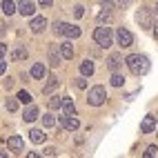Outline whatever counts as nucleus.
Here are the masks:
<instances>
[{
  "label": "nucleus",
  "instance_id": "nucleus-1",
  "mask_svg": "<svg viewBox=\"0 0 158 158\" xmlns=\"http://www.w3.org/2000/svg\"><path fill=\"white\" fill-rule=\"evenodd\" d=\"M125 65H127V69L134 76H145L149 71V58L143 56V54H131V56L125 58Z\"/></svg>",
  "mask_w": 158,
  "mask_h": 158
},
{
  "label": "nucleus",
  "instance_id": "nucleus-2",
  "mask_svg": "<svg viewBox=\"0 0 158 158\" xmlns=\"http://www.w3.org/2000/svg\"><path fill=\"white\" fill-rule=\"evenodd\" d=\"M105 100H107V89H105L102 85H96V87L89 89L87 102L91 105V107H100V105H105Z\"/></svg>",
  "mask_w": 158,
  "mask_h": 158
},
{
  "label": "nucleus",
  "instance_id": "nucleus-3",
  "mask_svg": "<svg viewBox=\"0 0 158 158\" xmlns=\"http://www.w3.org/2000/svg\"><path fill=\"white\" fill-rule=\"evenodd\" d=\"M94 40H96V45H100L102 49L111 47V29L109 27H96L94 29Z\"/></svg>",
  "mask_w": 158,
  "mask_h": 158
},
{
  "label": "nucleus",
  "instance_id": "nucleus-4",
  "mask_svg": "<svg viewBox=\"0 0 158 158\" xmlns=\"http://www.w3.org/2000/svg\"><path fill=\"white\" fill-rule=\"evenodd\" d=\"M116 38H118V45L125 49V47H131L134 45V36H131V31H127V29H118L116 31Z\"/></svg>",
  "mask_w": 158,
  "mask_h": 158
},
{
  "label": "nucleus",
  "instance_id": "nucleus-5",
  "mask_svg": "<svg viewBox=\"0 0 158 158\" xmlns=\"http://www.w3.org/2000/svg\"><path fill=\"white\" fill-rule=\"evenodd\" d=\"M136 23L140 25V29H152L154 27L152 25V16H149L147 9H138V11H136Z\"/></svg>",
  "mask_w": 158,
  "mask_h": 158
},
{
  "label": "nucleus",
  "instance_id": "nucleus-6",
  "mask_svg": "<svg viewBox=\"0 0 158 158\" xmlns=\"http://www.w3.org/2000/svg\"><path fill=\"white\" fill-rule=\"evenodd\" d=\"M60 125H62V129H69V131H76V129L80 127L78 118H76V116H69V114L60 116Z\"/></svg>",
  "mask_w": 158,
  "mask_h": 158
},
{
  "label": "nucleus",
  "instance_id": "nucleus-7",
  "mask_svg": "<svg viewBox=\"0 0 158 158\" xmlns=\"http://www.w3.org/2000/svg\"><path fill=\"white\" fill-rule=\"evenodd\" d=\"M45 27H47V18H43V16L31 18V23H29L31 34H40V31H45Z\"/></svg>",
  "mask_w": 158,
  "mask_h": 158
},
{
  "label": "nucleus",
  "instance_id": "nucleus-8",
  "mask_svg": "<svg viewBox=\"0 0 158 158\" xmlns=\"http://www.w3.org/2000/svg\"><path fill=\"white\" fill-rule=\"evenodd\" d=\"M156 129V116H145V118H143V123H140V131L143 134H152Z\"/></svg>",
  "mask_w": 158,
  "mask_h": 158
},
{
  "label": "nucleus",
  "instance_id": "nucleus-9",
  "mask_svg": "<svg viewBox=\"0 0 158 158\" xmlns=\"http://www.w3.org/2000/svg\"><path fill=\"white\" fill-rule=\"evenodd\" d=\"M18 11L23 14V16H34L36 5L31 2V0H18Z\"/></svg>",
  "mask_w": 158,
  "mask_h": 158
},
{
  "label": "nucleus",
  "instance_id": "nucleus-10",
  "mask_svg": "<svg viewBox=\"0 0 158 158\" xmlns=\"http://www.w3.org/2000/svg\"><path fill=\"white\" fill-rule=\"evenodd\" d=\"M7 145H9V152H14V154H20L25 149V143H23L20 136H11V138L7 140Z\"/></svg>",
  "mask_w": 158,
  "mask_h": 158
},
{
  "label": "nucleus",
  "instance_id": "nucleus-11",
  "mask_svg": "<svg viewBox=\"0 0 158 158\" xmlns=\"http://www.w3.org/2000/svg\"><path fill=\"white\" fill-rule=\"evenodd\" d=\"M29 140L34 143V145H40V143L47 140V134H45L43 129H31V131H29Z\"/></svg>",
  "mask_w": 158,
  "mask_h": 158
},
{
  "label": "nucleus",
  "instance_id": "nucleus-12",
  "mask_svg": "<svg viewBox=\"0 0 158 158\" xmlns=\"http://www.w3.org/2000/svg\"><path fill=\"white\" fill-rule=\"evenodd\" d=\"M120 65H123V56H120V54H111V56L107 58V67H109L111 71H116Z\"/></svg>",
  "mask_w": 158,
  "mask_h": 158
},
{
  "label": "nucleus",
  "instance_id": "nucleus-13",
  "mask_svg": "<svg viewBox=\"0 0 158 158\" xmlns=\"http://www.w3.org/2000/svg\"><path fill=\"white\" fill-rule=\"evenodd\" d=\"M47 56H49L51 67H58V65H60V58H62V56L58 54V47H56V45H54V47H49V54H47Z\"/></svg>",
  "mask_w": 158,
  "mask_h": 158
},
{
  "label": "nucleus",
  "instance_id": "nucleus-14",
  "mask_svg": "<svg viewBox=\"0 0 158 158\" xmlns=\"http://www.w3.org/2000/svg\"><path fill=\"white\" fill-rule=\"evenodd\" d=\"M38 116H40V111H38V107H36V105H34V107H31V105H29V107L25 109V116H23V118H25L27 123H34V120L38 118Z\"/></svg>",
  "mask_w": 158,
  "mask_h": 158
},
{
  "label": "nucleus",
  "instance_id": "nucleus-15",
  "mask_svg": "<svg viewBox=\"0 0 158 158\" xmlns=\"http://www.w3.org/2000/svg\"><path fill=\"white\" fill-rule=\"evenodd\" d=\"M31 78L34 80H43L45 78V67L40 65V62H34V67H31Z\"/></svg>",
  "mask_w": 158,
  "mask_h": 158
},
{
  "label": "nucleus",
  "instance_id": "nucleus-16",
  "mask_svg": "<svg viewBox=\"0 0 158 158\" xmlns=\"http://www.w3.org/2000/svg\"><path fill=\"white\" fill-rule=\"evenodd\" d=\"M65 36H67L69 40L80 38V27H76V25H65Z\"/></svg>",
  "mask_w": 158,
  "mask_h": 158
},
{
  "label": "nucleus",
  "instance_id": "nucleus-17",
  "mask_svg": "<svg viewBox=\"0 0 158 158\" xmlns=\"http://www.w3.org/2000/svg\"><path fill=\"white\" fill-rule=\"evenodd\" d=\"M60 56L65 58V60H71V58H73V47H71V43H69V40L60 45Z\"/></svg>",
  "mask_w": 158,
  "mask_h": 158
},
{
  "label": "nucleus",
  "instance_id": "nucleus-18",
  "mask_svg": "<svg viewBox=\"0 0 158 158\" xmlns=\"http://www.w3.org/2000/svg\"><path fill=\"white\" fill-rule=\"evenodd\" d=\"M62 111L69 114V116H76V107H73V100L71 98H62Z\"/></svg>",
  "mask_w": 158,
  "mask_h": 158
},
{
  "label": "nucleus",
  "instance_id": "nucleus-19",
  "mask_svg": "<svg viewBox=\"0 0 158 158\" xmlns=\"http://www.w3.org/2000/svg\"><path fill=\"white\" fill-rule=\"evenodd\" d=\"M80 73H82V76H91V73H94V62L91 60L80 62Z\"/></svg>",
  "mask_w": 158,
  "mask_h": 158
},
{
  "label": "nucleus",
  "instance_id": "nucleus-20",
  "mask_svg": "<svg viewBox=\"0 0 158 158\" xmlns=\"http://www.w3.org/2000/svg\"><path fill=\"white\" fill-rule=\"evenodd\" d=\"M27 58V49L25 47H16L11 51V60H25Z\"/></svg>",
  "mask_w": 158,
  "mask_h": 158
},
{
  "label": "nucleus",
  "instance_id": "nucleus-21",
  "mask_svg": "<svg viewBox=\"0 0 158 158\" xmlns=\"http://www.w3.org/2000/svg\"><path fill=\"white\" fill-rule=\"evenodd\" d=\"M2 11H5L7 16L16 14V2H14V0H2Z\"/></svg>",
  "mask_w": 158,
  "mask_h": 158
},
{
  "label": "nucleus",
  "instance_id": "nucleus-22",
  "mask_svg": "<svg viewBox=\"0 0 158 158\" xmlns=\"http://www.w3.org/2000/svg\"><path fill=\"white\" fill-rule=\"evenodd\" d=\"M58 107H62V98L60 96H51L49 98V111H56Z\"/></svg>",
  "mask_w": 158,
  "mask_h": 158
},
{
  "label": "nucleus",
  "instance_id": "nucleus-23",
  "mask_svg": "<svg viewBox=\"0 0 158 158\" xmlns=\"http://www.w3.org/2000/svg\"><path fill=\"white\" fill-rule=\"evenodd\" d=\"M127 2H129V0H105L102 7H107V9H109V7H125Z\"/></svg>",
  "mask_w": 158,
  "mask_h": 158
},
{
  "label": "nucleus",
  "instance_id": "nucleus-24",
  "mask_svg": "<svg viewBox=\"0 0 158 158\" xmlns=\"http://www.w3.org/2000/svg\"><path fill=\"white\" fill-rule=\"evenodd\" d=\"M56 87H58V78H54V76H51V80H49L47 85L43 87V91H45V94H51V91H54Z\"/></svg>",
  "mask_w": 158,
  "mask_h": 158
},
{
  "label": "nucleus",
  "instance_id": "nucleus-25",
  "mask_svg": "<svg viewBox=\"0 0 158 158\" xmlns=\"http://www.w3.org/2000/svg\"><path fill=\"white\" fill-rule=\"evenodd\" d=\"M43 125H45V127H54V125H56V116H51V111L47 116H43Z\"/></svg>",
  "mask_w": 158,
  "mask_h": 158
},
{
  "label": "nucleus",
  "instance_id": "nucleus-26",
  "mask_svg": "<svg viewBox=\"0 0 158 158\" xmlns=\"http://www.w3.org/2000/svg\"><path fill=\"white\" fill-rule=\"evenodd\" d=\"M111 85H114V87L125 85V76H120V73H114V76H111Z\"/></svg>",
  "mask_w": 158,
  "mask_h": 158
},
{
  "label": "nucleus",
  "instance_id": "nucleus-27",
  "mask_svg": "<svg viewBox=\"0 0 158 158\" xmlns=\"http://www.w3.org/2000/svg\"><path fill=\"white\" fill-rule=\"evenodd\" d=\"M105 9V7H102ZM109 20H111V14L107 11V9H105V11H100L98 14V23H109Z\"/></svg>",
  "mask_w": 158,
  "mask_h": 158
},
{
  "label": "nucleus",
  "instance_id": "nucleus-28",
  "mask_svg": "<svg viewBox=\"0 0 158 158\" xmlns=\"http://www.w3.org/2000/svg\"><path fill=\"white\" fill-rule=\"evenodd\" d=\"M18 100H20V102H31V96L23 89V91H18Z\"/></svg>",
  "mask_w": 158,
  "mask_h": 158
},
{
  "label": "nucleus",
  "instance_id": "nucleus-29",
  "mask_svg": "<svg viewBox=\"0 0 158 158\" xmlns=\"http://www.w3.org/2000/svg\"><path fill=\"white\" fill-rule=\"evenodd\" d=\"M145 156H147V158L158 156V147H156V145H149V147H147V152H145Z\"/></svg>",
  "mask_w": 158,
  "mask_h": 158
},
{
  "label": "nucleus",
  "instance_id": "nucleus-30",
  "mask_svg": "<svg viewBox=\"0 0 158 158\" xmlns=\"http://www.w3.org/2000/svg\"><path fill=\"white\" fill-rule=\"evenodd\" d=\"M7 109H9V111H18V100L9 98V100H7Z\"/></svg>",
  "mask_w": 158,
  "mask_h": 158
},
{
  "label": "nucleus",
  "instance_id": "nucleus-31",
  "mask_svg": "<svg viewBox=\"0 0 158 158\" xmlns=\"http://www.w3.org/2000/svg\"><path fill=\"white\" fill-rule=\"evenodd\" d=\"M54 34H65V23H54Z\"/></svg>",
  "mask_w": 158,
  "mask_h": 158
},
{
  "label": "nucleus",
  "instance_id": "nucleus-32",
  "mask_svg": "<svg viewBox=\"0 0 158 158\" xmlns=\"http://www.w3.org/2000/svg\"><path fill=\"white\" fill-rule=\"evenodd\" d=\"M73 16H76V18H82V16H85V9H82V7L78 5L76 9H73Z\"/></svg>",
  "mask_w": 158,
  "mask_h": 158
},
{
  "label": "nucleus",
  "instance_id": "nucleus-33",
  "mask_svg": "<svg viewBox=\"0 0 158 158\" xmlns=\"http://www.w3.org/2000/svg\"><path fill=\"white\" fill-rule=\"evenodd\" d=\"M43 156H56V149L54 147H47V149L43 152Z\"/></svg>",
  "mask_w": 158,
  "mask_h": 158
},
{
  "label": "nucleus",
  "instance_id": "nucleus-34",
  "mask_svg": "<svg viewBox=\"0 0 158 158\" xmlns=\"http://www.w3.org/2000/svg\"><path fill=\"white\" fill-rule=\"evenodd\" d=\"M76 87H78V89H85V87H87V82L82 80V78H78V80H76Z\"/></svg>",
  "mask_w": 158,
  "mask_h": 158
},
{
  "label": "nucleus",
  "instance_id": "nucleus-35",
  "mask_svg": "<svg viewBox=\"0 0 158 158\" xmlns=\"http://www.w3.org/2000/svg\"><path fill=\"white\" fill-rule=\"evenodd\" d=\"M38 2L43 5V7H51V2H54V0H38Z\"/></svg>",
  "mask_w": 158,
  "mask_h": 158
},
{
  "label": "nucleus",
  "instance_id": "nucleus-36",
  "mask_svg": "<svg viewBox=\"0 0 158 158\" xmlns=\"http://www.w3.org/2000/svg\"><path fill=\"white\" fill-rule=\"evenodd\" d=\"M5 69H7V65L2 62V58H0V76H2V73H5Z\"/></svg>",
  "mask_w": 158,
  "mask_h": 158
},
{
  "label": "nucleus",
  "instance_id": "nucleus-37",
  "mask_svg": "<svg viewBox=\"0 0 158 158\" xmlns=\"http://www.w3.org/2000/svg\"><path fill=\"white\" fill-rule=\"evenodd\" d=\"M152 34H154V38H156V40H158V25H156V27H154V29H152Z\"/></svg>",
  "mask_w": 158,
  "mask_h": 158
},
{
  "label": "nucleus",
  "instance_id": "nucleus-38",
  "mask_svg": "<svg viewBox=\"0 0 158 158\" xmlns=\"http://www.w3.org/2000/svg\"><path fill=\"white\" fill-rule=\"evenodd\" d=\"M5 51H7V47H5V45H0V58L5 56Z\"/></svg>",
  "mask_w": 158,
  "mask_h": 158
},
{
  "label": "nucleus",
  "instance_id": "nucleus-39",
  "mask_svg": "<svg viewBox=\"0 0 158 158\" xmlns=\"http://www.w3.org/2000/svg\"><path fill=\"white\" fill-rule=\"evenodd\" d=\"M5 27H7V25H5V23H0V34H5V31H7V29H5Z\"/></svg>",
  "mask_w": 158,
  "mask_h": 158
},
{
  "label": "nucleus",
  "instance_id": "nucleus-40",
  "mask_svg": "<svg viewBox=\"0 0 158 158\" xmlns=\"http://www.w3.org/2000/svg\"><path fill=\"white\" fill-rule=\"evenodd\" d=\"M5 156H7V154H5V152H2V149H0V158H5Z\"/></svg>",
  "mask_w": 158,
  "mask_h": 158
},
{
  "label": "nucleus",
  "instance_id": "nucleus-41",
  "mask_svg": "<svg viewBox=\"0 0 158 158\" xmlns=\"http://www.w3.org/2000/svg\"><path fill=\"white\" fill-rule=\"evenodd\" d=\"M156 14H158V5H156Z\"/></svg>",
  "mask_w": 158,
  "mask_h": 158
}]
</instances>
